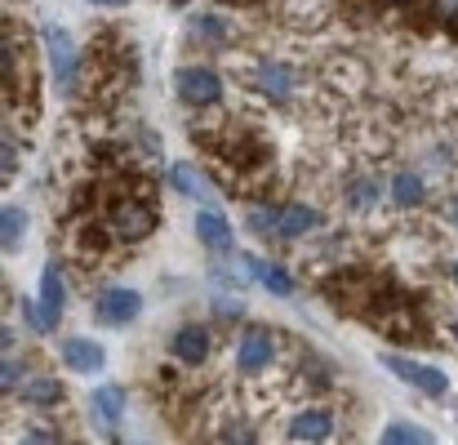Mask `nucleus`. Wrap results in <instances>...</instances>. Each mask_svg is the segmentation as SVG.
Masks as SVG:
<instances>
[{"instance_id": "4468645a", "label": "nucleus", "mask_w": 458, "mask_h": 445, "mask_svg": "<svg viewBox=\"0 0 458 445\" xmlns=\"http://www.w3.org/2000/svg\"><path fill=\"white\" fill-rule=\"evenodd\" d=\"M36 307H40V316H45V325H49V329L63 321L67 286H63V272H58V268H45V272H40V298H36Z\"/></svg>"}, {"instance_id": "39448f33", "label": "nucleus", "mask_w": 458, "mask_h": 445, "mask_svg": "<svg viewBox=\"0 0 458 445\" xmlns=\"http://www.w3.org/2000/svg\"><path fill=\"white\" fill-rule=\"evenodd\" d=\"M107 232H112L116 241H125V245L148 241L156 232V214L143 201H121V205H112V214H107Z\"/></svg>"}, {"instance_id": "412c9836", "label": "nucleus", "mask_w": 458, "mask_h": 445, "mask_svg": "<svg viewBox=\"0 0 458 445\" xmlns=\"http://www.w3.org/2000/svg\"><path fill=\"white\" fill-rule=\"evenodd\" d=\"M191 36L196 40H227L232 36V22L223 13H196L191 18Z\"/></svg>"}, {"instance_id": "a211bd4d", "label": "nucleus", "mask_w": 458, "mask_h": 445, "mask_svg": "<svg viewBox=\"0 0 458 445\" xmlns=\"http://www.w3.org/2000/svg\"><path fill=\"white\" fill-rule=\"evenodd\" d=\"M343 196H347L352 210H369V205H378V178L374 174H356V178H347Z\"/></svg>"}, {"instance_id": "f8f14e48", "label": "nucleus", "mask_w": 458, "mask_h": 445, "mask_svg": "<svg viewBox=\"0 0 458 445\" xmlns=\"http://www.w3.org/2000/svg\"><path fill=\"white\" fill-rule=\"evenodd\" d=\"M58 356H63V365H67L72 374H98V370L107 365V352H103V343H94V338H63Z\"/></svg>"}, {"instance_id": "9d476101", "label": "nucleus", "mask_w": 458, "mask_h": 445, "mask_svg": "<svg viewBox=\"0 0 458 445\" xmlns=\"http://www.w3.org/2000/svg\"><path fill=\"white\" fill-rule=\"evenodd\" d=\"M169 183H174V192H178V196H187V201H196V205H218L214 183H209L196 165H187V160L169 165Z\"/></svg>"}, {"instance_id": "f3484780", "label": "nucleus", "mask_w": 458, "mask_h": 445, "mask_svg": "<svg viewBox=\"0 0 458 445\" xmlns=\"http://www.w3.org/2000/svg\"><path fill=\"white\" fill-rule=\"evenodd\" d=\"M22 236H27V214H22V205H4V210H0V241H4V254H13V250L22 245Z\"/></svg>"}, {"instance_id": "423d86ee", "label": "nucleus", "mask_w": 458, "mask_h": 445, "mask_svg": "<svg viewBox=\"0 0 458 445\" xmlns=\"http://www.w3.org/2000/svg\"><path fill=\"white\" fill-rule=\"evenodd\" d=\"M139 312H143V295H139V290H130V286H107L103 295L94 298V316H98L103 325H112V329L134 325V321H139Z\"/></svg>"}, {"instance_id": "0eeeda50", "label": "nucleus", "mask_w": 458, "mask_h": 445, "mask_svg": "<svg viewBox=\"0 0 458 445\" xmlns=\"http://www.w3.org/2000/svg\"><path fill=\"white\" fill-rule=\"evenodd\" d=\"M89 419L103 437H121V424H125V392L116 383H98L89 392Z\"/></svg>"}, {"instance_id": "7c9ffc66", "label": "nucleus", "mask_w": 458, "mask_h": 445, "mask_svg": "<svg viewBox=\"0 0 458 445\" xmlns=\"http://www.w3.org/2000/svg\"><path fill=\"white\" fill-rule=\"evenodd\" d=\"M454 338H458V321H454Z\"/></svg>"}, {"instance_id": "1a4fd4ad", "label": "nucleus", "mask_w": 458, "mask_h": 445, "mask_svg": "<svg viewBox=\"0 0 458 445\" xmlns=\"http://www.w3.org/2000/svg\"><path fill=\"white\" fill-rule=\"evenodd\" d=\"M241 268H245V277H250V281H259L263 290H272L276 298H290V295H294V277H290L281 263H272V259H259V254H241Z\"/></svg>"}, {"instance_id": "f03ea898", "label": "nucleus", "mask_w": 458, "mask_h": 445, "mask_svg": "<svg viewBox=\"0 0 458 445\" xmlns=\"http://www.w3.org/2000/svg\"><path fill=\"white\" fill-rule=\"evenodd\" d=\"M378 361H383V370H392L401 383H410L414 392H423V397H432V401H441V397L450 392V379H445V370H437V365H428V361L396 356V352H383Z\"/></svg>"}, {"instance_id": "a878e982", "label": "nucleus", "mask_w": 458, "mask_h": 445, "mask_svg": "<svg viewBox=\"0 0 458 445\" xmlns=\"http://www.w3.org/2000/svg\"><path fill=\"white\" fill-rule=\"evenodd\" d=\"M18 169V156H13V148H9V139H4V178Z\"/></svg>"}, {"instance_id": "5701e85b", "label": "nucleus", "mask_w": 458, "mask_h": 445, "mask_svg": "<svg viewBox=\"0 0 458 445\" xmlns=\"http://www.w3.org/2000/svg\"><path fill=\"white\" fill-rule=\"evenodd\" d=\"M245 223H250V232L254 236H276V223H281V205H254L250 214H245Z\"/></svg>"}, {"instance_id": "c756f323", "label": "nucleus", "mask_w": 458, "mask_h": 445, "mask_svg": "<svg viewBox=\"0 0 458 445\" xmlns=\"http://www.w3.org/2000/svg\"><path fill=\"white\" fill-rule=\"evenodd\" d=\"M454 281H458V263H454Z\"/></svg>"}, {"instance_id": "9b49d317", "label": "nucleus", "mask_w": 458, "mask_h": 445, "mask_svg": "<svg viewBox=\"0 0 458 445\" xmlns=\"http://www.w3.org/2000/svg\"><path fill=\"white\" fill-rule=\"evenodd\" d=\"M191 227H196V236H200V245L205 250H214V254H232V223H227V214H218L214 205H205L196 218H191Z\"/></svg>"}, {"instance_id": "7ed1b4c3", "label": "nucleus", "mask_w": 458, "mask_h": 445, "mask_svg": "<svg viewBox=\"0 0 458 445\" xmlns=\"http://www.w3.org/2000/svg\"><path fill=\"white\" fill-rule=\"evenodd\" d=\"M40 40H45V54H49V76H54V85L63 90V94H72L76 90V72H81V49H76V40L63 31V27H45L40 31Z\"/></svg>"}, {"instance_id": "6e6552de", "label": "nucleus", "mask_w": 458, "mask_h": 445, "mask_svg": "<svg viewBox=\"0 0 458 445\" xmlns=\"http://www.w3.org/2000/svg\"><path fill=\"white\" fill-rule=\"evenodd\" d=\"M334 428H338V415L334 410H325V406H307L299 410L294 419H290V441H329L334 437Z\"/></svg>"}, {"instance_id": "b1692460", "label": "nucleus", "mask_w": 458, "mask_h": 445, "mask_svg": "<svg viewBox=\"0 0 458 445\" xmlns=\"http://www.w3.org/2000/svg\"><path fill=\"white\" fill-rule=\"evenodd\" d=\"M0 383L4 392H22V361L13 352H4V365H0Z\"/></svg>"}, {"instance_id": "4be33fe9", "label": "nucleus", "mask_w": 458, "mask_h": 445, "mask_svg": "<svg viewBox=\"0 0 458 445\" xmlns=\"http://www.w3.org/2000/svg\"><path fill=\"white\" fill-rule=\"evenodd\" d=\"M383 441L387 445H432V432L419 428V424H392V428H383Z\"/></svg>"}, {"instance_id": "2eb2a0df", "label": "nucleus", "mask_w": 458, "mask_h": 445, "mask_svg": "<svg viewBox=\"0 0 458 445\" xmlns=\"http://www.w3.org/2000/svg\"><path fill=\"white\" fill-rule=\"evenodd\" d=\"M169 352H174V361H182V365H200V361L209 356V329H205V325H182V329L174 334Z\"/></svg>"}, {"instance_id": "393cba45", "label": "nucleus", "mask_w": 458, "mask_h": 445, "mask_svg": "<svg viewBox=\"0 0 458 445\" xmlns=\"http://www.w3.org/2000/svg\"><path fill=\"white\" fill-rule=\"evenodd\" d=\"M432 18L445 27H458V0H432Z\"/></svg>"}, {"instance_id": "aec40b11", "label": "nucleus", "mask_w": 458, "mask_h": 445, "mask_svg": "<svg viewBox=\"0 0 458 445\" xmlns=\"http://www.w3.org/2000/svg\"><path fill=\"white\" fill-rule=\"evenodd\" d=\"M22 401L27 406H54V401H63V383L58 379H27L22 383Z\"/></svg>"}, {"instance_id": "20e7f679", "label": "nucleus", "mask_w": 458, "mask_h": 445, "mask_svg": "<svg viewBox=\"0 0 458 445\" xmlns=\"http://www.w3.org/2000/svg\"><path fill=\"white\" fill-rule=\"evenodd\" d=\"M174 90L187 107H214L223 98V76L214 67H205V63H187V67H178Z\"/></svg>"}, {"instance_id": "6ab92c4d", "label": "nucleus", "mask_w": 458, "mask_h": 445, "mask_svg": "<svg viewBox=\"0 0 458 445\" xmlns=\"http://www.w3.org/2000/svg\"><path fill=\"white\" fill-rule=\"evenodd\" d=\"M423 196H428V187H423V178L414 169H401L392 178V201L396 205H423Z\"/></svg>"}, {"instance_id": "dca6fc26", "label": "nucleus", "mask_w": 458, "mask_h": 445, "mask_svg": "<svg viewBox=\"0 0 458 445\" xmlns=\"http://www.w3.org/2000/svg\"><path fill=\"white\" fill-rule=\"evenodd\" d=\"M320 227V214L311 205H281V223H276V236L281 241H299L307 232Z\"/></svg>"}, {"instance_id": "c85d7f7f", "label": "nucleus", "mask_w": 458, "mask_h": 445, "mask_svg": "<svg viewBox=\"0 0 458 445\" xmlns=\"http://www.w3.org/2000/svg\"><path fill=\"white\" fill-rule=\"evenodd\" d=\"M454 218H458V201H454Z\"/></svg>"}, {"instance_id": "ddd939ff", "label": "nucleus", "mask_w": 458, "mask_h": 445, "mask_svg": "<svg viewBox=\"0 0 458 445\" xmlns=\"http://www.w3.org/2000/svg\"><path fill=\"white\" fill-rule=\"evenodd\" d=\"M254 85L263 90V98L285 103L299 81H294V67H290V63H259V67H254Z\"/></svg>"}, {"instance_id": "f257e3e1", "label": "nucleus", "mask_w": 458, "mask_h": 445, "mask_svg": "<svg viewBox=\"0 0 458 445\" xmlns=\"http://www.w3.org/2000/svg\"><path fill=\"white\" fill-rule=\"evenodd\" d=\"M272 361H276V329L250 321L236 338V370L245 379H259L263 370H272Z\"/></svg>"}, {"instance_id": "bb28decb", "label": "nucleus", "mask_w": 458, "mask_h": 445, "mask_svg": "<svg viewBox=\"0 0 458 445\" xmlns=\"http://www.w3.org/2000/svg\"><path fill=\"white\" fill-rule=\"evenodd\" d=\"M89 4H103V9H121V4H130V0H89Z\"/></svg>"}, {"instance_id": "cd10ccee", "label": "nucleus", "mask_w": 458, "mask_h": 445, "mask_svg": "<svg viewBox=\"0 0 458 445\" xmlns=\"http://www.w3.org/2000/svg\"><path fill=\"white\" fill-rule=\"evenodd\" d=\"M383 4H401V0H383Z\"/></svg>"}]
</instances>
